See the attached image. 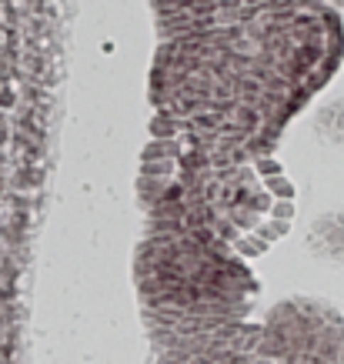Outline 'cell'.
<instances>
[{
	"mask_svg": "<svg viewBox=\"0 0 344 364\" xmlns=\"http://www.w3.org/2000/svg\"><path fill=\"white\" fill-rule=\"evenodd\" d=\"M134 291L144 328H214L251 318L261 291L241 254L188 231L147 234L134 251Z\"/></svg>",
	"mask_w": 344,
	"mask_h": 364,
	"instance_id": "obj_1",
	"label": "cell"
},
{
	"mask_svg": "<svg viewBox=\"0 0 344 364\" xmlns=\"http://www.w3.org/2000/svg\"><path fill=\"white\" fill-rule=\"evenodd\" d=\"M154 218L164 231H188L234 254H261L291 221L288 181L264 164L208 161L190 171V184L157 198Z\"/></svg>",
	"mask_w": 344,
	"mask_h": 364,
	"instance_id": "obj_2",
	"label": "cell"
},
{
	"mask_svg": "<svg viewBox=\"0 0 344 364\" xmlns=\"http://www.w3.org/2000/svg\"><path fill=\"white\" fill-rule=\"evenodd\" d=\"M271 364H344V311L314 294L274 301L257 321Z\"/></svg>",
	"mask_w": 344,
	"mask_h": 364,
	"instance_id": "obj_3",
	"label": "cell"
},
{
	"mask_svg": "<svg viewBox=\"0 0 344 364\" xmlns=\"http://www.w3.org/2000/svg\"><path fill=\"white\" fill-rule=\"evenodd\" d=\"M151 364H271L257 321H231L214 328H147Z\"/></svg>",
	"mask_w": 344,
	"mask_h": 364,
	"instance_id": "obj_4",
	"label": "cell"
},
{
	"mask_svg": "<svg viewBox=\"0 0 344 364\" xmlns=\"http://www.w3.org/2000/svg\"><path fill=\"white\" fill-rule=\"evenodd\" d=\"M311 251L324 261L344 264V214H328L311 228Z\"/></svg>",
	"mask_w": 344,
	"mask_h": 364,
	"instance_id": "obj_5",
	"label": "cell"
}]
</instances>
